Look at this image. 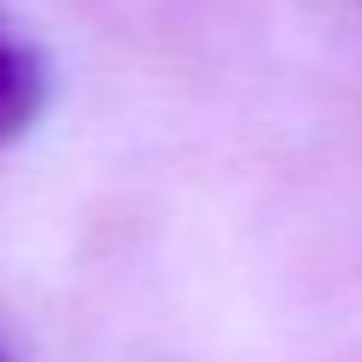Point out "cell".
<instances>
[{
	"mask_svg": "<svg viewBox=\"0 0 362 362\" xmlns=\"http://www.w3.org/2000/svg\"><path fill=\"white\" fill-rule=\"evenodd\" d=\"M42 109V61L18 37L0 30V139H13Z\"/></svg>",
	"mask_w": 362,
	"mask_h": 362,
	"instance_id": "6da1fadb",
	"label": "cell"
}]
</instances>
